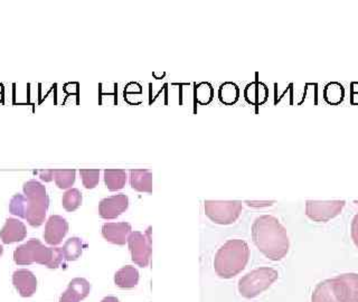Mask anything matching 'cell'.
<instances>
[{
  "instance_id": "1",
  "label": "cell",
  "mask_w": 358,
  "mask_h": 302,
  "mask_svg": "<svg viewBox=\"0 0 358 302\" xmlns=\"http://www.w3.org/2000/svg\"><path fill=\"white\" fill-rule=\"evenodd\" d=\"M252 240L260 252L272 261H280L289 252L286 227L275 216L262 215L253 222Z\"/></svg>"
},
{
  "instance_id": "2",
  "label": "cell",
  "mask_w": 358,
  "mask_h": 302,
  "mask_svg": "<svg viewBox=\"0 0 358 302\" xmlns=\"http://www.w3.org/2000/svg\"><path fill=\"white\" fill-rule=\"evenodd\" d=\"M250 259V247L240 238L228 240L214 258V270L222 279H232L242 272Z\"/></svg>"
},
{
  "instance_id": "3",
  "label": "cell",
  "mask_w": 358,
  "mask_h": 302,
  "mask_svg": "<svg viewBox=\"0 0 358 302\" xmlns=\"http://www.w3.org/2000/svg\"><path fill=\"white\" fill-rule=\"evenodd\" d=\"M64 260L62 247H47L37 238H32L15 250L14 261L18 265L33 263L45 265L49 269H58Z\"/></svg>"
},
{
  "instance_id": "4",
  "label": "cell",
  "mask_w": 358,
  "mask_h": 302,
  "mask_svg": "<svg viewBox=\"0 0 358 302\" xmlns=\"http://www.w3.org/2000/svg\"><path fill=\"white\" fill-rule=\"evenodd\" d=\"M24 194L27 198L26 221L32 227H40L46 220L49 197L46 188L38 180H28L24 184Z\"/></svg>"
},
{
  "instance_id": "5",
  "label": "cell",
  "mask_w": 358,
  "mask_h": 302,
  "mask_svg": "<svg viewBox=\"0 0 358 302\" xmlns=\"http://www.w3.org/2000/svg\"><path fill=\"white\" fill-rule=\"evenodd\" d=\"M279 278L278 271L272 267H259L248 272L239 281V292L246 299H253L255 296L268 290L273 282Z\"/></svg>"
},
{
  "instance_id": "6",
  "label": "cell",
  "mask_w": 358,
  "mask_h": 302,
  "mask_svg": "<svg viewBox=\"0 0 358 302\" xmlns=\"http://www.w3.org/2000/svg\"><path fill=\"white\" fill-rule=\"evenodd\" d=\"M205 214L214 223L230 225L235 223L242 213L240 201H205Z\"/></svg>"
},
{
  "instance_id": "7",
  "label": "cell",
  "mask_w": 358,
  "mask_h": 302,
  "mask_svg": "<svg viewBox=\"0 0 358 302\" xmlns=\"http://www.w3.org/2000/svg\"><path fill=\"white\" fill-rule=\"evenodd\" d=\"M128 245L131 253V260L135 265L146 267L151 263L153 254V240H151V227H148L145 233L135 231L128 238Z\"/></svg>"
},
{
  "instance_id": "8",
  "label": "cell",
  "mask_w": 358,
  "mask_h": 302,
  "mask_svg": "<svg viewBox=\"0 0 358 302\" xmlns=\"http://www.w3.org/2000/svg\"><path fill=\"white\" fill-rule=\"evenodd\" d=\"M345 201H307L306 215L317 223H327L341 214Z\"/></svg>"
},
{
  "instance_id": "9",
  "label": "cell",
  "mask_w": 358,
  "mask_h": 302,
  "mask_svg": "<svg viewBox=\"0 0 358 302\" xmlns=\"http://www.w3.org/2000/svg\"><path fill=\"white\" fill-rule=\"evenodd\" d=\"M332 289L341 302H358V274H341L334 279Z\"/></svg>"
},
{
  "instance_id": "10",
  "label": "cell",
  "mask_w": 358,
  "mask_h": 302,
  "mask_svg": "<svg viewBox=\"0 0 358 302\" xmlns=\"http://www.w3.org/2000/svg\"><path fill=\"white\" fill-rule=\"evenodd\" d=\"M129 207V198L126 194L113 195L103 198L99 204V214L104 220H114Z\"/></svg>"
},
{
  "instance_id": "11",
  "label": "cell",
  "mask_w": 358,
  "mask_h": 302,
  "mask_svg": "<svg viewBox=\"0 0 358 302\" xmlns=\"http://www.w3.org/2000/svg\"><path fill=\"white\" fill-rule=\"evenodd\" d=\"M67 232H69V223L65 218L60 215L49 216L45 224L44 240L47 245L56 247L61 245Z\"/></svg>"
},
{
  "instance_id": "12",
  "label": "cell",
  "mask_w": 358,
  "mask_h": 302,
  "mask_svg": "<svg viewBox=\"0 0 358 302\" xmlns=\"http://www.w3.org/2000/svg\"><path fill=\"white\" fill-rule=\"evenodd\" d=\"M12 285L24 298L34 296L37 289V279L32 271L27 269L15 271L12 274Z\"/></svg>"
},
{
  "instance_id": "13",
  "label": "cell",
  "mask_w": 358,
  "mask_h": 302,
  "mask_svg": "<svg viewBox=\"0 0 358 302\" xmlns=\"http://www.w3.org/2000/svg\"><path fill=\"white\" fill-rule=\"evenodd\" d=\"M131 234V225L126 222L105 223L102 226V236L112 245H124Z\"/></svg>"
},
{
  "instance_id": "14",
  "label": "cell",
  "mask_w": 358,
  "mask_h": 302,
  "mask_svg": "<svg viewBox=\"0 0 358 302\" xmlns=\"http://www.w3.org/2000/svg\"><path fill=\"white\" fill-rule=\"evenodd\" d=\"M27 236L26 225L17 218H7L6 223L0 231V238L3 245H12L23 241Z\"/></svg>"
},
{
  "instance_id": "15",
  "label": "cell",
  "mask_w": 358,
  "mask_h": 302,
  "mask_svg": "<svg viewBox=\"0 0 358 302\" xmlns=\"http://www.w3.org/2000/svg\"><path fill=\"white\" fill-rule=\"evenodd\" d=\"M91 285L84 278H76L69 282L67 290L64 291L60 302H81L89 296Z\"/></svg>"
},
{
  "instance_id": "16",
  "label": "cell",
  "mask_w": 358,
  "mask_h": 302,
  "mask_svg": "<svg viewBox=\"0 0 358 302\" xmlns=\"http://www.w3.org/2000/svg\"><path fill=\"white\" fill-rule=\"evenodd\" d=\"M130 185L139 193H153V172L148 169H131Z\"/></svg>"
},
{
  "instance_id": "17",
  "label": "cell",
  "mask_w": 358,
  "mask_h": 302,
  "mask_svg": "<svg viewBox=\"0 0 358 302\" xmlns=\"http://www.w3.org/2000/svg\"><path fill=\"white\" fill-rule=\"evenodd\" d=\"M139 282V272L136 267L126 265L114 274V283L121 289H133Z\"/></svg>"
},
{
  "instance_id": "18",
  "label": "cell",
  "mask_w": 358,
  "mask_h": 302,
  "mask_svg": "<svg viewBox=\"0 0 358 302\" xmlns=\"http://www.w3.org/2000/svg\"><path fill=\"white\" fill-rule=\"evenodd\" d=\"M104 183L111 192H117L123 188L127 183V172L123 169H105Z\"/></svg>"
},
{
  "instance_id": "19",
  "label": "cell",
  "mask_w": 358,
  "mask_h": 302,
  "mask_svg": "<svg viewBox=\"0 0 358 302\" xmlns=\"http://www.w3.org/2000/svg\"><path fill=\"white\" fill-rule=\"evenodd\" d=\"M332 283L334 279L324 280L318 283L312 292V302H341L336 298Z\"/></svg>"
},
{
  "instance_id": "20",
  "label": "cell",
  "mask_w": 358,
  "mask_h": 302,
  "mask_svg": "<svg viewBox=\"0 0 358 302\" xmlns=\"http://www.w3.org/2000/svg\"><path fill=\"white\" fill-rule=\"evenodd\" d=\"M76 169H53V179L60 189H69L76 183Z\"/></svg>"
},
{
  "instance_id": "21",
  "label": "cell",
  "mask_w": 358,
  "mask_h": 302,
  "mask_svg": "<svg viewBox=\"0 0 358 302\" xmlns=\"http://www.w3.org/2000/svg\"><path fill=\"white\" fill-rule=\"evenodd\" d=\"M63 251L64 260L67 261H76L83 252V242L81 238H71L65 242V245L62 247Z\"/></svg>"
},
{
  "instance_id": "22",
  "label": "cell",
  "mask_w": 358,
  "mask_h": 302,
  "mask_svg": "<svg viewBox=\"0 0 358 302\" xmlns=\"http://www.w3.org/2000/svg\"><path fill=\"white\" fill-rule=\"evenodd\" d=\"M82 201V193L78 188L67 189L62 198L64 209L69 213L76 212V209L81 206Z\"/></svg>"
},
{
  "instance_id": "23",
  "label": "cell",
  "mask_w": 358,
  "mask_h": 302,
  "mask_svg": "<svg viewBox=\"0 0 358 302\" xmlns=\"http://www.w3.org/2000/svg\"><path fill=\"white\" fill-rule=\"evenodd\" d=\"M9 212L12 215L25 218L27 216V198L22 194L14 195L10 204H9Z\"/></svg>"
},
{
  "instance_id": "24",
  "label": "cell",
  "mask_w": 358,
  "mask_h": 302,
  "mask_svg": "<svg viewBox=\"0 0 358 302\" xmlns=\"http://www.w3.org/2000/svg\"><path fill=\"white\" fill-rule=\"evenodd\" d=\"M82 183L87 189L96 188L100 181V170L99 169H81Z\"/></svg>"
},
{
  "instance_id": "25",
  "label": "cell",
  "mask_w": 358,
  "mask_h": 302,
  "mask_svg": "<svg viewBox=\"0 0 358 302\" xmlns=\"http://www.w3.org/2000/svg\"><path fill=\"white\" fill-rule=\"evenodd\" d=\"M221 99L225 103H235L239 96V90H237V85H232V83H226L223 85L220 91Z\"/></svg>"
},
{
  "instance_id": "26",
  "label": "cell",
  "mask_w": 358,
  "mask_h": 302,
  "mask_svg": "<svg viewBox=\"0 0 358 302\" xmlns=\"http://www.w3.org/2000/svg\"><path fill=\"white\" fill-rule=\"evenodd\" d=\"M275 203V201H246V204L248 206L255 207V208L272 206Z\"/></svg>"
},
{
  "instance_id": "27",
  "label": "cell",
  "mask_w": 358,
  "mask_h": 302,
  "mask_svg": "<svg viewBox=\"0 0 358 302\" xmlns=\"http://www.w3.org/2000/svg\"><path fill=\"white\" fill-rule=\"evenodd\" d=\"M352 242L358 247V213L354 216L352 222Z\"/></svg>"
},
{
  "instance_id": "28",
  "label": "cell",
  "mask_w": 358,
  "mask_h": 302,
  "mask_svg": "<svg viewBox=\"0 0 358 302\" xmlns=\"http://www.w3.org/2000/svg\"><path fill=\"white\" fill-rule=\"evenodd\" d=\"M40 176H41V179L44 180V181H46V183L52 181L53 169H45V170H42V172H40Z\"/></svg>"
},
{
  "instance_id": "29",
  "label": "cell",
  "mask_w": 358,
  "mask_h": 302,
  "mask_svg": "<svg viewBox=\"0 0 358 302\" xmlns=\"http://www.w3.org/2000/svg\"><path fill=\"white\" fill-rule=\"evenodd\" d=\"M101 302H120L117 296H105Z\"/></svg>"
},
{
  "instance_id": "30",
  "label": "cell",
  "mask_w": 358,
  "mask_h": 302,
  "mask_svg": "<svg viewBox=\"0 0 358 302\" xmlns=\"http://www.w3.org/2000/svg\"><path fill=\"white\" fill-rule=\"evenodd\" d=\"M3 245H0V258H1V256H3Z\"/></svg>"
},
{
  "instance_id": "31",
  "label": "cell",
  "mask_w": 358,
  "mask_h": 302,
  "mask_svg": "<svg viewBox=\"0 0 358 302\" xmlns=\"http://www.w3.org/2000/svg\"><path fill=\"white\" fill-rule=\"evenodd\" d=\"M355 203H356V204H358V201H356V202H355Z\"/></svg>"
}]
</instances>
